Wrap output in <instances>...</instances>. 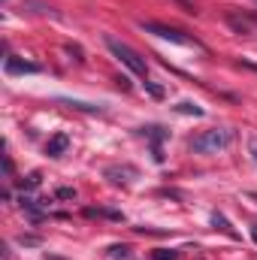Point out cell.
Wrapping results in <instances>:
<instances>
[{
	"mask_svg": "<svg viewBox=\"0 0 257 260\" xmlns=\"http://www.w3.org/2000/svg\"><path fill=\"white\" fill-rule=\"evenodd\" d=\"M145 91H148L154 100H160V97H164V88H160V85H154V82H148V79H145Z\"/></svg>",
	"mask_w": 257,
	"mask_h": 260,
	"instance_id": "obj_15",
	"label": "cell"
},
{
	"mask_svg": "<svg viewBox=\"0 0 257 260\" xmlns=\"http://www.w3.org/2000/svg\"><path fill=\"white\" fill-rule=\"evenodd\" d=\"M212 224H215V227H218L221 233H227L230 239H239V233L233 230V224H230V221H227V218H224L221 212H212Z\"/></svg>",
	"mask_w": 257,
	"mask_h": 260,
	"instance_id": "obj_9",
	"label": "cell"
},
{
	"mask_svg": "<svg viewBox=\"0 0 257 260\" xmlns=\"http://www.w3.org/2000/svg\"><path fill=\"white\" fill-rule=\"evenodd\" d=\"M64 106H73V109H82V112H103V106L97 103H82V100H61Z\"/></svg>",
	"mask_w": 257,
	"mask_h": 260,
	"instance_id": "obj_11",
	"label": "cell"
},
{
	"mask_svg": "<svg viewBox=\"0 0 257 260\" xmlns=\"http://www.w3.org/2000/svg\"><path fill=\"white\" fill-rule=\"evenodd\" d=\"M67 148H70V136H67V133H55V136L46 142V154H49V157H61Z\"/></svg>",
	"mask_w": 257,
	"mask_h": 260,
	"instance_id": "obj_7",
	"label": "cell"
},
{
	"mask_svg": "<svg viewBox=\"0 0 257 260\" xmlns=\"http://www.w3.org/2000/svg\"><path fill=\"white\" fill-rule=\"evenodd\" d=\"M139 27H142L145 34H154V37L170 40V43H179V46H203L200 40L188 37V34L179 30V27H167V24H157V21H139Z\"/></svg>",
	"mask_w": 257,
	"mask_h": 260,
	"instance_id": "obj_3",
	"label": "cell"
},
{
	"mask_svg": "<svg viewBox=\"0 0 257 260\" xmlns=\"http://www.w3.org/2000/svg\"><path fill=\"white\" fill-rule=\"evenodd\" d=\"M176 112H182V115H194V118H203L206 112L197 106V103H191V100H182L179 106H176Z\"/></svg>",
	"mask_w": 257,
	"mask_h": 260,
	"instance_id": "obj_10",
	"label": "cell"
},
{
	"mask_svg": "<svg viewBox=\"0 0 257 260\" xmlns=\"http://www.w3.org/2000/svg\"><path fill=\"white\" fill-rule=\"evenodd\" d=\"M6 73L9 76H24V73H40V64L21 61V58H6Z\"/></svg>",
	"mask_w": 257,
	"mask_h": 260,
	"instance_id": "obj_6",
	"label": "cell"
},
{
	"mask_svg": "<svg viewBox=\"0 0 257 260\" xmlns=\"http://www.w3.org/2000/svg\"><path fill=\"white\" fill-rule=\"evenodd\" d=\"M251 236H254V242H257V224H254V227H251Z\"/></svg>",
	"mask_w": 257,
	"mask_h": 260,
	"instance_id": "obj_19",
	"label": "cell"
},
{
	"mask_svg": "<svg viewBox=\"0 0 257 260\" xmlns=\"http://www.w3.org/2000/svg\"><path fill=\"white\" fill-rule=\"evenodd\" d=\"M106 49H109V52H112V55H115L124 67H127L133 76H139V79H145V76H148L145 58H142L139 52H133L127 43H121V40H115V37H106Z\"/></svg>",
	"mask_w": 257,
	"mask_h": 260,
	"instance_id": "obj_2",
	"label": "cell"
},
{
	"mask_svg": "<svg viewBox=\"0 0 257 260\" xmlns=\"http://www.w3.org/2000/svg\"><path fill=\"white\" fill-rule=\"evenodd\" d=\"M151 260H179V251H173V248H157Z\"/></svg>",
	"mask_w": 257,
	"mask_h": 260,
	"instance_id": "obj_13",
	"label": "cell"
},
{
	"mask_svg": "<svg viewBox=\"0 0 257 260\" xmlns=\"http://www.w3.org/2000/svg\"><path fill=\"white\" fill-rule=\"evenodd\" d=\"M233 130L230 127H212V130H203V133H197L191 139V148L194 151H200V154H218V151H224V148H230V142H233Z\"/></svg>",
	"mask_w": 257,
	"mask_h": 260,
	"instance_id": "obj_1",
	"label": "cell"
},
{
	"mask_svg": "<svg viewBox=\"0 0 257 260\" xmlns=\"http://www.w3.org/2000/svg\"><path fill=\"white\" fill-rule=\"evenodd\" d=\"M139 136H145L151 142V151H154V160H164V151H160V142L170 139V130L157 127V124H148V127H139Z\"/></svg>",
	"mask_w": 257,
	"mask_h": 260,
	"instance_id": "obj_5",
	"label": "cell"
},
{
	"mask_svg": "<svg viewBox=\"0 0 257 260\" xmlns=\"http://www.w3.org/2000/svg\"><path fill=\"white\" fill-rule=\"evenodd\" d=\"M106 257H109V260H127L130 257V248H127V245H112V248L106 251Z\"/></svg>",
	"mask_w": 257,
	"mask_h": 260,
	"instance_id": "obj_12",
	"label": "cell"
},
{
	"mask_svg": "<svg viewBox=\"0 0 257 260\" xmlns=\"http://www.w3.org/2000/svg\"><path fill=\"white\" fill-rule=\"evenodd\" d=\"M40 182H43V176H40V173H30V176L21 182V188H24V191H34V188H40Z\"/></svg>",
	"mask_w": 257,
	"mask_h": 260,
	"instance_id": "obj_14",
	"label": "cell"
},
{
	"mask_svg": "<svg viewBox=\"0 0 257 260\" xmlns=\"http://www.w3.org/2000/svg\"><path fill=\"white\" fill-rule=\"evenodd\" d=\"M58 197H61V200H73V197H76V191H73V188H61V191H58Z\"/></svg>",
	"mask_w": 257,
	"mask_h": 260,
	"instance_id": "obj_17",
	"label": "cell"
},
{
	"mask_svg": "<svg viewBox=\"0 0 257 260\" xmlns=\"http://www.w3.org/2000/svg\"><path fill=\"white\" fill-rule=\"evenodd\" d=\"M124 176H136V170L133 167H109L106 170V179H112L115 185H127L130 179H124Z\"/></svg>",
	"mask_w": 257,
	"mask_h": 260,
	"instance_id": "obj_8",
	"label": "cell"
},
{
	"mask_svg": "<svg viewBox=\"0 0 257 260\" xmlns=\"http://www.w3.org/2000/svg\"><path fill=\"white\" fill-rule=\"evenodd\" d=\"M46 260H58V257H46Z\"/></svg>",
	"mask_w": 257,
	"mask_h": 260,
	"instance_id": "obj_20",
	"label": "cell"
},
{
	"mask_svg": "<svg viewBox=\"0 0 257 260\" xmlns=\"http://www.w3.org/2000/svg\"><path fill=\"white\" fill-rule=\"evenodd\" d=\"M248 154H251V160L257 164V136H248Z\"/></svg>",
	"mask_w": 257,
	"mask_h": 260,
	"instance_id": "obj_16",
	"label": "cell"
},
{
	"mask_svg": "<svg viewBox=\"0 0 257 260\" xmlns=\"http://www.w3.org/2000/svg\"><path fill=\"white\" fill-rule=\"evenodd\" d=\"M21 245H40V239L37 236H21Z\"/></svg>",
	"mask_w": 257,
	"mask_h": 260,
	"instance_id": "obj_18",
	"label": "cell"
},
{
	"mask_svg": "<svg viewBox=\"0 0 257 260\" xmlns=\"http://www.w3.org/2000/svg\"><path fill=\"white\" fill-rule=\"evenodd\" d=\"M224 21H227V27H230L233 34H239V37H254L257 34V24L251 21L248 12H245V15H242V12H227Z\"/></svg>",
	"mask_w": 257,
	"mask_h": 260,
	"instance_id": "obj_4",
	"label": "cell"
}]
</instances>
